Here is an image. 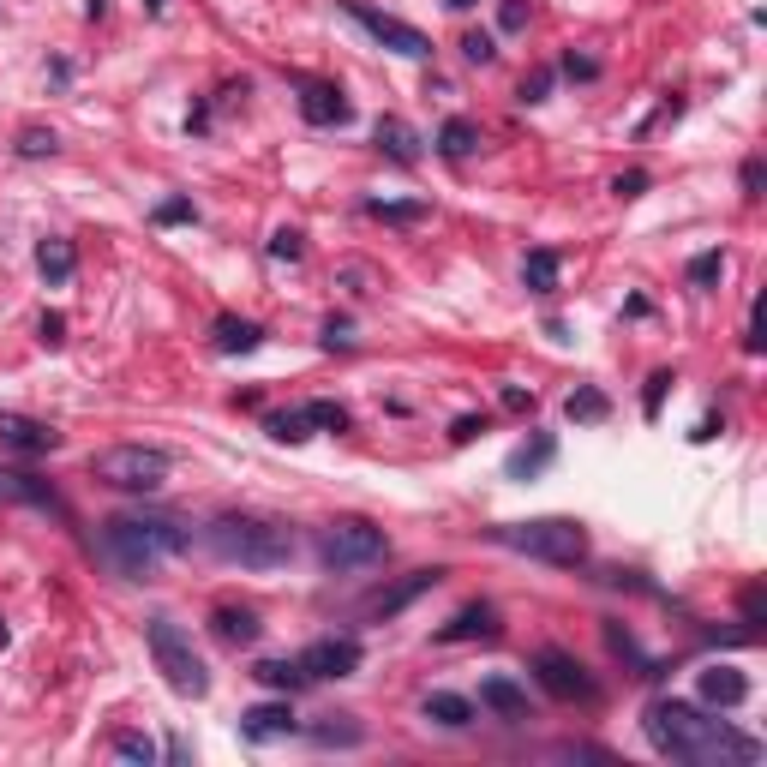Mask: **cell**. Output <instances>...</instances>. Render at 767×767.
<instances>
[{"label":"cell","mask_w":767,"mask_h":767,"mask_svg":"<svg viewBox=\"0 0 767 767\" xmlns=\"http://www.w3.org/2000/svg\"><path fill=\"white\" fill-rule=\"evenodd\" d=\"M498 402H504L510 414H534V390H522V384H504V390H498Z\"/></svg>","instance_id":"60d3db41"},{"label":"cell","mask_w":767,"mask_h":767,"mask_svg":"<svg viewBox=\"0 0 767 767\" xmlns=\"http://www.w3.org/2000/svg\"><path fill=\"white\" fill-rule=\"evenodd\" d=\"M546 90H552V72H534V78H522V102H546Z\"/></svg>","instance_id":"bcb514c9"},{"label":"cell","mask_w":767,"mask_h":767,"mask_svg":"<svg viewBox=\"0 0 767 767\" xmlns=\"http://www.w3.org/2000/svg\"><path fill=\"white\" fill-rule=\"evenodd\" d=\"M120 762H138V767H156V744L144 738V732H114V744H108Z\"/></svg>","instance_id":"1f68e13d"},{"label":"cell","mask_w":767,"mask_h":767,"mask_svg":"<svg viewBox=\"0 0 767 767\" xmlns=\"http://www.w3.org/2000/svg\"><path fill=\"white\" fill-rule=\"evenodd\" d=\"M288 732H294V708H288V702H258V708L240 714V738H246V744H276V738H288Z\"/></svg>","instance_id":"9a60e30c"},{"label":"cell","mask_w":767,"mask_h":767,"mask_svg":"<svg viewBox=\"0 0 767 767\" xmlns=\"http://www.w3.org/2000/svg\"><path fill=\"white\" fill-rule=\"evenodd\" d=\"M12 504H48V510H60L54 492H48L36 474H24V468H0V510H12Z\"/></svg>","instance_id":"7402d4cb"},{"label":"cell","mask_w":767,"mask_h":767,"mask_svg":"<svg viewBox=\"0 0 767 767\" xmlns=\"http://www.w3.org/2000/svg\"><path fill=\"white\" fill-rule=\"evenodd\" d=\"M480 432H486V414H462V420L450 426V444H474Z\"/></svg>","instance_id":"b9f144b4"},{"label":"cell","mask_w":767,"mask_h":767,"mask_svg":"<svg viewBox=\"0 0 767 767\" xmlns=\"http://www.w3.org/2000/svg\"><path fill=\"white\" fill-rule=\"evenodd\" d=\"M708 438H720V414H708V420L690 432V444H708Z\"/></svg>","instance_id":"681fc988"},{"label":"cell","mask_w":767,"mask_h":767,"mask_svg":"<svg viewBox=\"0 0 767 767\" xmlns=\"http://www.w3.org/2000/svg\"><path fill=\"white\" fill-rule=\"evenodd\" d=\"M420 714H426L432 726H450V732H462V726H474V702H468V696H456V690H432Z\"/></svg>","instance_id":"4316f807"},{"label":"cell","mask_w":767,"mask_h":767,"mask_svg":"<svg viewBox=\"0 0 767 767\" xmlns=\"http://www.w3.org/2000/svg\"><path fill=\"white\" fill-rule=\"evenodd\" d=\"M642 732H648V744H654L660 756L690 762V767H726V762L750 767V762H762V744H756V738L732 732L726 720H708L702 708H690V702H678V696L648 702Z\"/></svg>","instance_id":"6da1fadb"},{"label":"cell","mask_w":767,"mask_h":767,"mask_svg":"<svg viewBox=\"0 0 767 767\" xmlns=\"http://www.w3.org/2000/svg\"><path fill=\"white\" fill-rule=\"evenodd\" d=\"M498 30H528V0H504L498 6Z\"/></svg>","instance_id":"ab89813d"},{"label":"cell","mask_w":767,"mask_h":767,"mask_svg":"<svg viewBox=\"0 0 767 767\" xmlns=\"http://www.w3.org/2000/svg\"><path fill=\"white\" fill-rule=\"evenodd\" d=\"M264 252H270V258H288V264H294V258H300V252H306V234H300V228H276V234H270V246H264Z\"/></svg>","instance_id":"e575fe53"},{"label":"cell","mask_w":767,"mask_h":767,"mask_svg":"<svg viewBox=\"0 0 767 767\" xmlns=\"http://www.w3.org/2000/svg\"><path fill=\"white\" fill-rule=\"evenodd\" d=\"M612 192H618V198H642V192H648V174H642V168H630V174H618V180H612Z\"/></svg>","instance_id":"7bdbcfd3"},{"label":"cell","mask_w":767,"mask_h":767,"mask_svg":"<svg viewBox=\"0 0 767 767\" xmlns=\"http://www.w3.org/2000/svg\"><path fill=\"white\" fill-rule=\"evenodd\" d=\"M444 6H450V12H468V6H480V0H444Z\"/></svg>","instance_id":"f907efd6"},{"label":"cell","mask_w":767,"mask_h":767,"mask_svg":"<svg viewBox=\"0 0 767 767\" xmlns=\"http://www.w3.org/2000/svg\"><path fill=\"white\" fill-rule=\"evenodd\" d=\"M306 408H312V426H318V432H348V408H342V402H324V396H318V402H306Z\"/></svg>","instance_id":"d6a6232c"},{"label":"cell","mask_w":767,"mask_h":767,"mask_svg":"<svg viewBox=\"0 0 767 767\" xmlns=\"http://www.w3.org/2000/svg\"><path fill=\"white\" fill-rule=\"evenodd\" d=\"M480 708H492L498 720H528V690L516 678H486L480 684Z\"/></svg>","instance_id":"44dd1931"},{"label":"cell","mask_w":767,"mask_h":767,"mask_svg":"<svg viewBox=\"0 0 767 767\" xmlns=\"http://www.w3.org/2000/svg\"><path fill=\"white\" fill-rule=\"evenodd\" d=\"M378 150H384L390 162L414 168V162H420V132H414L402 114H384V120H378Z\"/></svg>","instance_id":"ffe728a7"},{"label":"cell","mask_w":767,"mask_h":767,"mask_svg":"<svg viewBox=\"0 0 767 767\" xmlns=\"http://www.w3.org/2000/svg\"><path fill=\"white\" fill-rule=\"evenodd\" d=\"M210 624H216V636H222L228 648H252V642H258V630H264V624H258V612H246V606H216V612H210Z\"/></svg>","instance_id":"603a6c76"},{"label":"cell","mask_w":767,"mask_h":767,"mask_svg":"<svg viewBox=\"0 0 767 767\" xmlns=\"http://www.w3.org/2000/svg\"><path fill=\"white\" fill-rule=\"evenodd\" d=\"M252 678H258L264 690H300V684H306L300 660H258V666H252Z\"/></svg>","instance_id":"f546056e"},{"label":"cell","mask_w":767,"mask_h":767,"mask_svg":"<svg viewBox=\"0 0 767 767\" xmlns=\"http://www.w3.org/2000/svg\"><path fill=\"white\" fill-rule=\"evenodd\" d=\"M144 648H150V660H156V672L168 678L174 696H192V702L210 696V672H204L192 636H186L174 618H150V624H144Z\"/></svg>","instance_id":"5b68a950"},{"label":"cell","mask_w":767,"mask_h":767,"mask_svg":"<svg viewBox=\"0 0 767 767\" xmlns=\"http://www.w3.org/2000/svg\"><path fill=\"white\" fill-rule=\"evenodd\" d=\"M384 552H390L384 528H372V522H360V516H348V522H330V528L318 534V564H324L330 576H354V570H372V564H384Z\"/></svg>","instance_id":"52a82bcc"},{"label":"cell","mask_w":767,"mask_h":767,"mask_svg":"<svg viewBox=\"0 0 767 767\" xmlns=\"http://www.w3.org/2000/svg\"><path fill=\"white\" fill-rule=\"evenodd\" d=\"M552 462H558V438H552V432H534L522 450H510L504 474H510V480H534V474H546Z\"/></svg>","instance_id":"ac0fdd59"},{"label":"cell","mask_w":767,"mask_h":767,"mask_svg":"<svg viewBox=\"0 0 767 767\" xmlns=\"http://www.w3.org/2000/svg\"><path fill=\"white\" fill-rule=\"evenodd\" d=\"M534 678H540V690H546L552 702H594V696H600L594 678H588V666H582L576 654H564V648H540V654H534Z\"/></svg>","instance_id":"9c48e42d"},{"label":"cell","mask_w":767,"mask_h":767,"mask_svg":"<svg viewBox=\"0 0 767 767\" xmlns=\"http://www.w3.org/2000/svg\"><path fill=\"white\" fill-rule=\"evenodd\" d=\"M192 216H198L192 198H162V204H156V222H162V228H168V222H192Z\"/></svg>","instance_id":"f35d334b"},{"label":"cell","mask_w":767,"mask_h":767,"mask_svg":"<svg viewBox=\"0 0 767 767\" xmlns=\"http://www.w3.org/2000/svg\"><path fill=\"white\" fill-rule=\"evenodd\" d=\"M498 636H504V624H498V612L480 606V600L462 606L450 624H438V642H444V648H456V642H498Z\"/></svg>","instance_id":"4fadbf2b"},{"label":"cell","mask_w":767,"mask_h":767,"mask_svg":"<svg viewBox=\"0 0 767 767\" xmlns=\"http://www.w3.org/2000/svg\"><path fill=\"white\" fill-rule=\"evenodd\" d=\"M492 546H510L522 558H540V564H582L588 558V528L576 516H540V522H498L486 528Z\"/></svg>","instance_id":"277c9868"},{"label":"cell","mask_w":767,"mask_h":767,"mask_svg":"<svg viewBox=\"0 0 767 767\" xmlns=\"http://www.w3.org/2000/svg\"><path fill=\"white\" fill-rule=\"evenodd\" d=\"M0 444L18 450V456H48V450H60V432L48 420H30V414L0 408Z\"/></svg>","instance_id":"7c38bea8"},{"label":"cell","mask_w":767,"mask_h":767,"mask_svg":"<svg viewBox=\"0 0 767 767\" xmlns=\"http://www.w3.org/2000/svg\"><path fill=\"white\" fill-rule=\"evenodd\" d=\"M186 528L174 522V516H108L102 522V558L126 576V582H150L168 558H180L186 552Z\"/></svg>","instance_id":"7a4b0ae2"},{"label":"cell","mask_w":767,"mask_h":767,"mask_svg":"<svg viewBox=\"0 0 767 767\" xmlns=\"http://www.w3.org/2000/svg\"><path fill=\"white\" fill-rule=\"evenodd\" d=\"M564 414H570L576 426H600V420H612V396H606L600 384H576V390L564 396Z\"/></svg>","instance_id":"484cf974"},{"label":"cell","mask_w":767,"mask_h":767,"mask_svg":"<svg viewBox=\"0 0 767 767\" xmlns=\"http://www.w3.org/2000/svg\"><path fill=\"white\" fill-rule=\"evenodd\" d=\"M720 270H726V252H702V258H690V282H696V288L720 282Z\"/></svg>","instance_id":"8d00e7d4"},{"label":"cell","mask_w":767,"mask_h":767,"mask_svg":"<svg viewBox=\"0 0 767 767\" xmlns=\"http://www.w3.org/2000/svg\"><path fill=\"white\" fill-rule=\"evenodd\" d=\"M348 342H354V324L348 318H330L324 324V348H348Z\"/></svg>","instance_id":"ee69618b"},{"label":"cell","mask_w":767,"mask_h":767,"mask_svg":"<svg viewBox=\"0 0 767 767\" xmlns=\"http://www.w3.org/2000/svg\"><path fill=\"white\" fill-rule=\"evenodd\" d=\"M342 12H348L372 42H384L390 54H402V60H432V36H426V30H414V24H402V18H390V12H378V6H366V0H342Z\"/></svg>","instance_id":"ba28073f"},{"label":"cell","mask_w":767,"mask_h":767,"mask_svg":"<svg viewBox=\"0 0 767 767\" xmlns=\"http://www.w3.org/2000/svg\"><path fill=\"white\" fill-rule=\"evenodd\" d=\"M366 216H378V222H396V228H414V222H426V216H432V204H420V198H414V204H390V198H372V204H366Z\"/></svg>","instance_id":"4dcf8cb0"},{"label":"cell","mask_w":767,"mask_h":767,"mask_svg":"<svg viewBox=\"0 0 767 767\" xmlns=\"http://www.w3.org/2000/svg\"><path fill=\"white\" fill-rule=\"evenodd\" d=\"M702 702H708V708H744V702H750V678L720 660V666L702 672Z\"/></svg>","instance_id":"2e32d148"},{"label":"cell","mask_w":767,"mask_h":767,"mask_svg":"<svg viewBox=\"0 0 767 767\" xmlns=\"http://www.w3.org/2000/svg\"><path fill=\"white\" fill-rule=\"evenodd\" d=\"M438 582H444V570H438V564H432V570H414V576H408V582H396L390 594H372V600H366V618H396L402 606H414V600H420V594H432Z\"/></svg>","instance_id":"5bb4252c"},{"label":"cell","mask_w":767,"mask_h":767,"mask_svg":"<svg viewBox=\"0 0 767 767\" xmlns=\"http://www.w3.org/2000/svg\"><path fill=\"white\" fill-rule=\"evenodd\" d=\"M72 270H78V246H72L66 234H48V240L36 246V276H42L48 288H66Z\"/></svg>","instance_id":"e0dca14e"},{"label":"cell","mask_w":767,"mask_h":767,"mask_svg":"<svg viewBox=\"0 0 767 767\" xmlns=\"http://www.w3.org/2000/svg\"><path fill=\"white\" fill-rule=\"evenodd\" d=\"M258 342H264V324L234 318V312H222V318H216V354H252Z\"/></svg>","instance_id":"d4e9b609"},{"label":"cell","mask_w":767,"mask_h":767,"mask_svg":"<svg viewBox=\"0 0 767 767\" xmlns=\"http://www.w3.org/2000/svg\"><path fill=\"white\" fill-rule=\"evenodd\" d=\"M264 432H270L276 444H306L318 426H312V408L300 402V408H282V414H270V420H264Z\"/></svg>","instance_id":"f1b7e54d"},{"label":"cell","mask_w":767,"mask_h":767,"mask_svg":"<svg viewBox=\"0 0 767 767\" xmlns=\"http://www.w3.org/2000/svg\"><path fill=\"white\" fill-rule=\"evenodd\" d=\"M462 54H468V60H474V66H486V60H492V54H498V42H492V36H486V30H468V36H462Z\"/></svg>","instance_id":"74e56055"},{"label":"cell","mask_w":767,"mask_h":767,"mask_svg":"<svg viewBox=\"0 0 767 767\" xmlns=\"http://www.w3.org/2000/svg\"><path fill=\"white\" fill-rule=\"evenodd\" d=\"M558 276H564V258H558L552 246H534V252L522 258V288H528V294H552Z\"/></svg>","instance_id":"cb8c5ba5"},{"label":"cell","mask_w":767,"mask_h":767,"mask_svg":"<svg viewBox=\"0 0 767 767\" xmlns=\"http://www.w3.org/2000/svg\"><path fill=\"white\" fill-rule=\"evenodd\" d=\"M474 144H480V126H474L468 114H450V120L438 126V156L462 162V156H474Z\"/></svg>","instance_id":"83f0119b"},{"label":"cell","mask_w":767,"mask_h":767,"mask_svg":"<svg viewBox=\"0 0 767 767\" xmlns=\"http://www.w3.org/2000/svg\"><path fill=\"white\" fill-rule=\"evenodd\" d=\"M360 642L354 636H324V642H312L306 654H300V672H306V684H324V678H354L360 672Z\"/></svg>","instance_id":"30bf717a"},{"label":"cell","mask_w":767,"mask_h":767,"mask_svg":"<svg viewBox=\"0 0 767 767\" xmlns=\"http://www.w3.org/2000/svg\"><path fill=\"white\" fill-rule=\"evenodd\" d=\"M306 738H312L318 750H360V744H366V726H360L354 714H324V720L306 726Z\"/></svg>","instance_id":"d6986e66"},{"label":"cell","mask_w":767,"mask_h":767,"mask_svg":"<svg viewBox=\"0 0 767 767\" xmlns=\"http://www.w3.org/2000/svg\"><path fill=\"white\" fill-rule=\"evenodd\" d=\"M300 114H306V126H348L354 102L330 78H300Z\"/></svg>","instance_id":"8fae6325"},{"label":"cell","mask_w":767,"mask_h":767,"mask_svg":"<svg viewBox=\"0 0 767 767\" xmlns=\"http://www.w3.org/2000/svg\"><path fill=\"white\" fill-rule=\"evenodd\" d=\"M204 546L222 564H240V570H282V564H294V534L282 522H264V516H216L204 528Z\"/></svg>","instance_id":"3957f363"},{"label":"cell","mask_w":767,"mask_h":767,"mask_svg":"<svg viewBox=\"0 0 767 767\" xmlns=\"http://www.w3.org/2000/svg\"><path fill=\"white\" fill-rule=\"evenodd\" d=\"M564 72H570V78H600V60H588V54H564Z\"/></svg>","instance_id":"f6af8a7d"},{"label":"cell","mask_w":767,"mask_h":767,"mask_svg":"<svg viewBox=\"0 0 767 767\" xmlns=\"http://www.w3.org/2000/svg\"><path fill=\"white\" fill-rule=\"evenodd\" d=\"M168 468H174V456L156 444H108L90 456V480H102L114 492H162Z\"/></svg>","instance_id":"8992f818"},{"label":"cell","mask_w":767,"mask_h":767,"mask_svg":"<svg viewBox=\"0 0 767 767\" xmlns=\"http://www.w3.org/2000/svg\"><path fill=\"white\" fill-rule=\"evenodd\" d=\"M744 198H762V156L744 162Z\"/></svg>","instance_id":"c3c4849f"},{"label":"cell","mask_w":767,"mask_h":767,"mask_svg":"<svg viewBox=\"0 0 767 767\" xmlns=\"http://www.w3.org/2000/svg\"><path fill=\"white\" fill-rule=\"evenodd\" d=\"M36 330H42V342H48V348H54V342H66V318H60V312H42V324H36Z\"/></svg>","instance_id":"7dc6e473"},{"label":"cell","mask_w":767,"mask_h":767,"mask_svg":"<svg viewBox=\"0 0 767 767\" xmlns=\"http://www.w3.org/2000/svg\"><path fill=\"white\" fill-rule=\"evenodd\" d=\"M54 150H60L54 132H42V126H24L18 132V156H54Z\"/></svg>","instance_id":"836d02e7"},{"label":"cell","mask_w":767,"mask_h":767,"mask_svg":"<svg viewBox=\"0 0 767 767\" xmlns=\"http://www.w3.org/2000/svg\"><path fill=\"white\" fill-rule=\"evenodd\" d=\"M672 384H678L672 372H654V378H648V390H642V414H648V420H660V408H666V390H672Z\"/></svg>","instance_id":"d590c367"}]
</instances>
